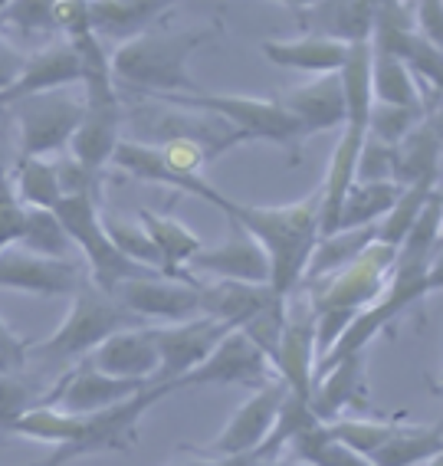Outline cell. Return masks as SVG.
I'll return each instance as SVG.
<instances>
[{"label":"cell","mask_w":443,"mask_h":466,"mask_svg":"<svg viewBox=\"0 0 443 466\" xmlns=\"http://www.w3.org/2000/svg\"><path fill=\"white\" fill-rule=\"evenodd\" d=\"M191 198H201L214 208L224 210L243 233L267 250L269 259V289L277 296H293L299 289L309 257L318 243V191L312 198L289 204V208H257V204H240L230 200L201 177L194 184Z\"/></svg>","instance_id":"1"},{"label":"cell","mask_w":443,"mask_h":466,"mask_svg":"<svg viewBox=\"0 0 443 466\" xmlns=\"http://www.w3.org/2000/svg\"><path fill=\"white\" fill-rule=\"evenodd\" d=\"M394 257H398L394 247L371 240L342 269L299 283L306 299H309L312 316H316V361L338 341V335L348 329L351 319L385 292L394 269Z\"/></svg>","instance_id":"2"},{"label":"cell","mask_w":443,"mask_h":466,"mask_svg":"<svg viewBox=\"0 0 443 466\" xmlns=\"http://www.w3.org/2000/svg\"><path fill=\"white\" fill-rule=\"evenodd\" d=\"M214 40V30H177V34H142L126 40L109 56L112 79L151 96H194L197 83L187 76V56L201 43Z\"/></svg>","instance_id":"3"},{"label":"cell","mask_w":443,"mask_h":466,"mask_svg":"<svg viewBox=\"0 0 443 466\" xmlns=\"http://www.w3.org/2000/svg\"><path fill=\"white\" fill-rule=\"evenodd\" d=\"M440 289V259L430 263V267H408V263H394L391 279L385 286V296H378L371 306H365L358 316L351 319L348 329L338 335L332 349L316 361V371H312V384L316 378H322L328 368H335L342 359L355 355V351H365L368 341L375 339L385 325H391L394 319L401 316L404 309L414 306L427 296V292Z\"/></svg>","instance_id":"4"},{"label":"cell","mask_w":443,"mask_h":466,"mask_svg":"<svg viewBox=\"0 0 443 466\" xmlns=\"http://www.w3.org/2000/svg\"><path fill=\"white\" fill-rule=\"evenodd\" d=\"M138 325H142V319L135 316V312H128L116 296L96 289L86 279L79 286V292L73 296V309H69L66 322L59 325L56 335H50L43 345H36V355L46 361H66L99 349L109 335L138 329Z\"/></svg>","instance_id":"5"},{"label":"cell","mask_w":443,"mask_h":466,"mask_svg":"<svg viewBox=\"0 0 443 466\" xmlns=\"http://www.w3.org/2000/svg\"><path fill=\"white\" fill-rule=\"evenodd\" d=\"M53 214L59 217V224L66 230V237L73 240V247H79L89 263V283L96 289L116 296V289L128 279H142V276H158L155 269L138 267L132 259H126L122 253L112 247L109 233L102 227V214L96 198H63L56 204Z\"/></svg>","instance_id":"6"},{"label":"cell","mask_w":443,"mask_h":466,"mask_svg":"<svg viewBox=\"0 0 443 466\" xmlns=\"http://www.w3.org/2000/svg\"><path fill=\"white\" fill-rule=\"evenodd\" d=\"M167 102L185 108H197L214 118H224L234 142H277L286 148H296L306 142L299 122H296L277 99H253V96H210V92H194V96H165Z\"/></svg>","instance_id":"7"},{"label":"cell","mask_w":443,"mask_h":466,"mask_svg":"<svg viewBox=\"0 0 443 466\" xmlns=\"http://www.w3.org/2000/svg\"><path fill=\"white\" fill-rule=\"evenodd\" d=\"M17 122L20 158H46L69 148L76 128L83 122V102L69 99L63 92H40L30 99H20L7 108Z\"/></svg>","instance_id":"8"},{"label":"cell","mask_w":443,"mask_h":466,"mask_svg":"<svg viewBox=\"0 0 443 466\" xmlns=\"http://www.w3.org/2000/svg\"><path fill=\"white\" fill-rule=\"evenodd\" d=\"M165 394H171V384H148L145 391H138L135 398L122 400L116 408L99 410V414H83V433L79 441L69 443V447H59L43 466H59L73 457H83V453H102V450H128L135 443V431H138V420L148 414L151 404H158Z\"/></svg>","instance_id":"9"},{"label":"cell","mask_w":443,"mask_h":466,"mask_svg":"<svg viewBox=\"0 0 443 466\" xmlns=\"http://www.w3.org/2000/svg\"><path fill=\"white\" fill-rule=\"evenodd\" d=\"M234 329H227L224 322L210 316H194L187 322L165 325V329H155V345H158V384H175L177 378H185L191 368H197L210 351L217 349L220 341Z\"/></svg>","instance_id":"10"},{"label":"cell","mask_w":443,"mask_h":466,"mask_svg":"<svg viewBox=\"0 0 443 466\" xmlns=\"http://www.w3.org/2000/svg\"><path fill=\"white\" fill-rule=\"evenodd\" d=\"M273 371L289 388V394L309 400L312 371H316V316H312L306 292L296 306H289L286 299V322L279 332L277 355H273Z\"/></svg>","instance_id":"11"},{"label":"cell","mask_w":443,"mask_h":466,"mask_svg":"<svg viewBox=\"0 0 443 466\" xmlns=\"http://www.w3.org/2000/svg\"><path fill=\"white\" fill-rule=\"evenodd\" d=\"M269 361L267 355L253 345L243 332H230L217 349L197 368H191L185 378L171 384V391L185 388H207V384H267L269 381Z\"/></svg>","instance_id":"12"},{"label":"cell","mask_w":443,"mask_h":466,"mask_svg":"<svg viewBox=\"0 0 443 466\" xmlns=\"http://www.w3.org/2000/svg\"><path fill=\"white\" fill-rule=\"evenodd\" d=\"M116 299L135 312L138 319H161L175 325L201 316V283H185V279H167V276H142L128 279L116 289Z\"/></svg>","instance_id":"13"},{"label":"cell","mask_w":443,"mask_h":466,"mask_svg":"<svg viewBox=\"0 0 443 466\" xmlns=\"http://www.w3.org/2000/svg\"><path fill=\"white\" fill-rule=\"evenodd\" d=\"M83 283V267L76 259L36 257L24 247H10L0 253V289L34 292V296H76Z\"/></svg>","instance_id":"14"},{"label":"cell","mask_w":443,"mask_h":466,"mask_svg":"<svg viewBox=\"0 0 443 466\" xmlns=\"http://www.w3.org/2000/svg\"><path fill=\"white\" fill-rule=\"evenodd\" d=\"M148 384L155 381H122V378L102 375L86 361L76 371H69L66 378H59V384L40 404H50V408L66 410V414H99V410H109L122 400L135 398Z\"/></svg>","instance_id":"15"},{"label":"cell","mask_w":443,"mask_h":466,"mask_svg":"<svg viewBox=\"0 0 443 466\" xmlns=\"http://www.w3.org/2000/svg\"><path fill=\"white\" fill-rule=\"evenodd\" d=\"M286 391H289V388H286L279 378L259 384V391L237 410L234 420L220 431L217 441L210 443V450H214L217 457H247V453L253 457L259 450V443L269 437L273 424H277L279 404H283Z\"/></svg>","instance_id":"16"},{"label":"cell","mask_w":443,"mask_h":466,"mask_svg":"<svg viewBox=\"0 0 443 466\" xmlns=\"http://www.w3.org/2000/svg\"><path fill=\"white\" fill-rule=\"evenodd\" d=\"M289 10L299 20L302 36H322V40L345 43H368L375 26V4L368 0H318V4H289Z\"/></svg>","instance_id":"17"},{"label":"cell","mask_w":443,"mask_h":466,"mask_svg":"<svg viewBox=\"0 0 443 466\" xmlns=\"http://www.w3.org/2000/svg\"><path fill=\"white\" fill-rule=\"evenodd\" d=\"M89 365L102 375L122 378V381H155L158 378V345H155V329H126L93 349Z\"/></svg>","instance_id":"18"},{"label":"cell","mask_w":443,"mask_h":466,"mask_svg":"<svg viewBox=\"0 0 443 466\" xmlns=\"http://www.w3.org/2000/svg\"><path fill=\"white\" fill-rule=\"evenodd\" d=\"M394 184H440V108H427L404 142L394 145Z\"/></svg>","instance_id":"19"},{"label":"cell","mask_w":443,"mask_h":466,"mask_svg":"<svg viewBox=\"0 0 443 466\" xmlns=\"http://www.w3.org/2000/svg\"><path fill=\"white\" fill-rule=\"evenodd\" d=\"M277 102L299 122L306 138L345 126V92L338 73L318 76L316 83L283 92Z\"/></svg>","instance_id":"20"},{"label":"cell","mask_w":443,"mask_h":466,"mask_svg":"<svg viewBox=\"0 0 443 466\" xmlns=\"http://www.w3.org/2000/svg\"><path fill=\"white\" fill-rule=\"evenodd\" d=\"M187 269L217 276V279H230V283H257V286L267 283L269 286L267 250L253 240L250 233H243L240 227H237V233L224 243V247L197 253V257L187 263Z\"/></svg>","instance_id":"21"},{"label":"cell","mask_w":443,"mask_h":466,"mask_svg":"<svg viewBox=\"0 0 443 466\" xmlns=\"http://www.w3.org/2000/svg\"><path fill=\"white\" fill-rule=\"evenodd\" d=\"M368 394H365V351H355L342 359L326 375L316 378L309 394V410L318 424H332L338 414L348 408H365Z\"/></svg>","instance_id":"22"},{"label":"cell","mask_w":443,"mask_h":466,"mask_svg":"<svg viewBox=\"0 0 443 466\" xmlns=\"http://www.w3.org/2000/svg\"><path fill=\"white\" fill-rule=\"evenodd\" d=\"M277 299V292L269 289L267 283H230V279H220L214 286H201V316H210L224 322L227 329H237L240 332L243 325L253 322V319L269 309Z\"/></svg>","instance_id":"23"},{"label":"cell","mask_w":443,"mask_h":466,"mask_svg":"<svg viewBox=\"0 0 443 466\" xmlns=\"http://www.w3.org/2000/svg\"><path fill=\"white\" fill-rule=\"evenodd\" d=\"M83 66H79V53L73 50L69 40L50 43L43 53L26 59L24 73L10 89H14V99H30V96H40V92H56L63 86L79 83Z\"/></svg>","instance_id":"24"},{"label":"cell","mask_w":443,"mask_h":466,"mask_svg":"<svg viewBox=\"0 0 443 466\" xmlns=\"http://www.w3.org/2000/svg\"><path fill=\"white\" fill-rule=\"evenodd\" d=\"M138 220H142V227L148 230L151 243H155V250H158V257H161V276L194 283L197 276L187 273V263L204 250L201 240H197V233L187 230L175 217L155 214V210H138Z\"/></svg>","instance_id":"25"},{"label":"cell","mask_w":443,"mask_h":466,"mask_svg":"<svg viewBox=\"0 0 443 466\" xmlns=\"http://www.w3.org/2000/svg\"><path fill=\"white\" fill-rule=\"evenodd\" d=\"M263 56L283 69H302V73H338L348 59V46L322 36H296V40H263Z\"/></svg>","instance_id":"26"},{"label":"cell","mask_w":443,"mask_h":466,"mask_svg":"<svg viewBox=\"0 0 443 466\" xmlns=\"http://www.w3.org/2000/svg\"><path fill=\"white\" fill-rule=\"evenodd\" d=\"M171 4L161 0H93L89 4V26L96 36H112V40H135L145 34L151 20L167 14Z\"/></svg>","instance_id":"27"},{"label":"cell","mask_w":443,"mask_h":466,"mask_svg":"<svg viewBox=\"0 0 443 466\" xmlns=\"http://www.w3.org/2000/svg\"><path fill=\"white\" fill-rule=\"evenodd\" d=\"M443 441H440V424H401L394 420V431L388 433V441L368 453L371 466H418L427 460L440 457Z\"/></svg>","instance_id":"28"},{"label":"cell","mask_w":443,"mask_h":466,"mask_svg":"<svg viewBox=\"0 0 443 466\" xmlns=\"http://www.w3.org/2000/svg\"><path fill=\"white\" fill-rule=\"evenodd\" d=\"M401 184L394 181H368L361 184L355 181L348 187L342 200V210H338V227L335 230H358V227H375L388 210L398 204L401 198Z\"/></svg>","instance_id":"29"},{"label":"cell","mask_w":443,"mask_h":466,"mask_svg":"<svg viewBox=\"0 0 443 466\" xmlns=\"http://www.w3.org/2000/svg\"><path fill=\"white\" fill-rule=\"evenodd\" d=\"M371 102L404 108H427L420 99V89L414 83V73L404 66L401 59L371 53Z\"/></svg>","instance_id":"30"},{"label":"cell","mask_w":443,"mask_h":466,"mask_svg":"<svg viewBox=\"0 0 443 466\" xmlns=\"http://www.w3.org/2000/svg\"><path fill=\"white\" fill-rule=\"evenodd\" d=\"M375 230H378V224L358 227V230H335V233H328V237H318L302 279H318V276H328V273H335V269H342L345 263H351V259L375 240Z\"/></svg>","instance_id":"31"},{"label":"cell","mask_w":443,"mask_h":466,"mask_svg":"<svg viewBox=\"0 0 443 466\" xmlns=\"http://www.w3.org/2000/svg\"><path fill=\"white\" fill-rule=\"evenodd\" d=\"M14 181H17V200L24 208L56 210L63 200L56 165L46 158H17L14 161Z\"/></svg>","instance_id":"32"},{"label":"cell","mask_w":443,"mask_h":466,"mask_svg":"<svg viewBox=\"0 0 443 466\" xmlns=\"http://www.w3.org/2000/svg\"><path fill=\"white\" fill-rule=\"evenodd\" d=\"M10 433H20V437H30V441L56 443V447H69L83 433V414H66V410L50 408V404H34L17 424L10 427Z\"/></svg>","instance_id":"33"},{"label":"cell","mask_w":443,"mask_h":466,"mask_svg":"<svg viewBox=\"0 0 443 466\" xmlns=\"http://www.w3.org/2000/svg\"><path fill=\"white\" fill-rule=\"evenodd\" d=\"M24 250L36 253V257H50V259H69L73 250V240L66 237L59 217L53 210L40 208H26V227H24V240L17 243Z\"/></svg>","instance_id":"34"},{"label":"cell","mask_w":443,"mask_h":466,"mask_svg":"<svg viewBox=\"0 0 443 466\" xmlns=\"http://www.w3.org/2000/svg\"><path fill=\"white\" fill-rule=\"evenodd\" d=\"M440 184H414V187H404L401 198H398V204H394L391 210H388L385 217H381V224H378L375 230V240L378 243H388V247H401V240L408 237V230L414 227V220H418V214L424 210L427 198L437 191Z\"/></svg>","instance_id":"35"},{"label":"cell","mask_w":443,"mask_h":466,"mask_svg":"<svg viewBox=\"0 0 443 466\" xmlns=\"http://www.w3.org/2000/svg\"><path fill=\"white\" fill-rule=\"evenodd\" d=\"M289 447H293L296 460L306 466H371L365 457H358V453H351V450L342 447L338 441H332L322 424L299 433Z\"/></svg>","instance_id":"36"},{"label":"cell","mask_w":443,"mask_h":466,"mask_svg":"<svg viewBox=\"0 0 443 466\" xmlns=\"http://www.w3.org/2000/svg\"><path fill=\"white\" fill-rule=\"evenodd\" d=\"M424 112H427V108H404V106L371 102L365 128H368L371 138H378V142H385V145H391V148H394L398 142H404V138H408L410 128L424 118Z\"/></svg>","instance_id":"37"},{"label":"cell","mask_w":443,"mask_h":466,"mask_svg":"<svg viewBox=\"0 0 443 466\" xmlns=\"http://www.w3.org/2000/svg\"><path fill=\"white\" fill-rule=\"evenodd\" d=\"M102 227H106L112 247H116L122 257L138 263V267H148V269H155V273H161V257H158V250H155V243H151L145 227H132V224H126V220H106V217H102Z\"/></svg>","instance_id":"38"},{"label":"cell","mask_w":443,"mask_h":466,"mask_svg":"<svg viewBox=\"0 0 443 466\" xmlns=\"http://www.w3.org/2000/svg\"><path fill=\"white\" fill-rule=\"evenodd\" d=\"M158 155L175 175H201V167L210 161V148L197 135H171L158 145Z\"/></svg>","instance_id":"39"},{"label":"cell","mask_w":443,"mask_h":466,"mask_svg":"<svg viewBox=\"0 0 443 466\" xmlns=\"http://www.w3.org/2000/svg\"><path fill=\"white\" fill-rule=\"evenodd\" d=\"M40 404L30 391V384L14 378L10 371H0V433H10V427L17 424L26 410Z\"/></svg>","instance_id":"40"},{"label":"cell","mask_w":443,"mask_h":466,"mask_svg":"<svg viewBox=\"0 0 443 466\" xmlns=\"http://www.w3.org/2000/svg\"><path fill=\"white\" fill-rule=\"evenodd\" d=\"M355 181H394V148L385 142H378L371 135H365L361 145L358 165H355Z\"/></svg>","instance_id":"41"},{"label":"cell","mask_w":443,"mask_h":466,"mask_svg":"<svg viewBox=\"0 0 443 466\" xmlns=\"http://www.w3.org/2000/svg\"><path fill=\"white\" fill-rule=\"evenodd\" d=\"M0 20L4 24H14L24 34H46L53 30V4L50 0H20V4H4L0 10Z\"/></svg>","instance_id":"42"},{"label":"cell","mask_w":443,"mask_h":466,"mask_svg":"<svg viewBox=\"0 0 443 466\" xmlns=\"http://www.w3.org/2000/svg\"><path fill=\"white\" fill-rule=\"evenodd\" d=\"M24 227H26V208L17 200V194H14L10 177H4L0 181V253L24 240Z\"/></svg>","instance_id":"43"},{"label":"cell","mask_w":443,"mask_h":466,"mask_svg":"<svg viewBox=\"0 0 443 466\" xmlns=\"http://www.w3.org/2000/svg\"><path fill=\"white\" fill-rule=\"evenodd\" d=\"M410 20L418 30L420 40H427L430 46L443 43V4L440 0H424V4H410Z\"/></svg>","instance_id":"44"},{"label":"cell","mask_w":443,"mask_h":466,"mask_svg":"<svg viewBox=\"0 0 443 466\" xmlns=\"http://www.w3.org/2000/svg\"><path fill=\"white\" fill-rule=\"evenodd\" d=\"M24 66H26V56H20L10 46V40H4V20H0V92H7L10 86L17 83Z\"/></svg>","instance_id":"45"},{"label":"cell","mask_w":443,"mask_h":466,"mask_svg":"<svg viewBox=\"0 0 443 466\" xmlns=\"http://www.w3.org/2000/svg\"><path fill=\"white\" fill-rule=\"evenodd\" d=\"M24 361H26V345L0 319V365L7 368V371H17V368H24Z\"/></svg>","instance_id":"46"},{"label":"cell","mask_w":443,"mask_h":466,"mask_svg":"<svg viewBox=\"0 0 443 466\" xmlns=\"http://www.w3.org/2000/svg\"><path fill=\"white\" fill-rule=\"evenodd\" d=\"M4 112L7 108H0V181L10 177V132H7L10 122H4Z\"/></svg>","instance_id":"47"},{"label":"cell","mask_w":443,"mask_h":466,"mask_svg":"<svg viewBox=\"0 0 443 466\" xmlns=\"http://www.w3.org/2000/svg\"><path fill=\"white\" fill-rule=\"evenodd\" d=\"M250 463V453L247 457H217V460H191V463L181 466H247Z\"/></svg>","instance_id":"48"},{"label":"cell","mask_w":443,"mask_h":466,"mask_svg":"<svg viewBox=\"0 0 443 466\" xmlns=\"http://www.w3.org/2000/svg\"><path fill=\"white\" fill-rule=\"evenodd\" d=\"M247 466H306L299 460H286V457H250Z\"/></svg>","instance_id":"49"},{"label":"cell","mask_w":443,"mask_h":466,"mask_svg":"<svg viewBox=\"0 0 443 466\" xmlns=\"http://www.w3.org/2000/svg\"><path fill=\"white\" fill-rule=\"evenodd\" d=\"M427 466H443V460H440V457H434V460H427Z\"/></svg>","instance_id":"50"},{"label":"cell","mask_w":443,"mask_h":466,"mask_svg":"<svg viewBox=\"0 0 443 466\" xmlns=\"http://www.w3.org/2000/svg\"><path fill=\"white\" fill-rule=\"evenodd\" d=\"M0 371H7V368H4V365H0Z\"/></svg>","instance_id":"51"}]
</instances>
